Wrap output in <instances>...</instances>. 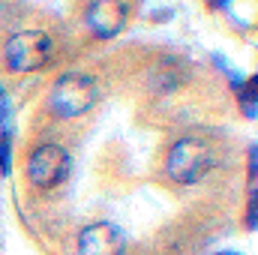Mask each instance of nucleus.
<instances>
[{"label": "nucleus", "mask_w": 258, "mask_h": 255, "mask_svg": "<svg viewBox=\"0 0 258 255\" xmlns=\"http://www.w3.org/2000/svg\"><path fill=\"white\" fill-rule=\"evenodd\" d=\"M216 150L213 144H207L198 135H183L171 144L168 156H165V171L174 183L192 186L198 180H204L213 168H216Z\"/></svg>", "instance_id": "nucleus-1"}, {"label": "nucleus", "mask_w": 258, "mask_h": 255, "mask_svg": "<svg viewBox=\"0 0 258 255\" xmlns=\"http://www.w3.org/2000/svg\"><path fill=\"white\" fill-rule=\"evenodd\" d=\"M99 99V84L84 72H66L54 81L48 93V108L57 117H78L90 111Z\"/></svg>", "instance_id": "nucleus-2"}, {"label": "nucleus", "mask_w": 258, "mask_h": 255, "mask_svg": "<svg viewBox=\"0 0 258 255\" xmlns=\"http://www.w3.org/2000/svg\"><path fill=\"white\" fill-rule=\"evenodd\" d=\"M48 57H51V39L42 30H21L3 48V60L12 72H36L48 63Z\"/></svg>", "instance_id": "nucleus-3"}, {"label": "nucleus", "mask_w": 258, "mask_h": 255, "mask_svg": "<svg viewBox=\"0 0 258 255\" xmlns=\"http://www.w3.org/2000/svg\"><path fill=\"white\" fill-rule=\"evenodd\" d=\"M69 177V153L60 144H39L27 159V180L36 189H54Z\"/></svg>", "instance_id": "nucleus-4"}, {"label": "nucleus", "mask_w": 258, "mask_h": 255, "mask_svg": "<svg viewBox=\"0 0 258 255\" xmlns=\"http://www.w3.org/2000/svg\"><path fill=\"white\" fill-rule=\"evenodd\" d=\"M90 33L96 39H114L129 21V6L126 0H93L87 6V15H84Z\"/></svg>", "instance_id": "nucleus-5"}, {"label": "nucleus", "mask_w": 258, "mask_h": 255, "mask_svg": "<svg viewBox=\"0 0 258 255\" xmlns=\"http://www.w3.org/2000/svg\"><path fill=\"white\" fill-rule=\"evenodd\" d=\"M126 234L114 222H93L78 234V255H123Z\"/></svg>", "instance_id": "nucleus-6"}, {"label": "nucleus", "mask_w": 258, "mask_h": 255, "mask_svg": "<svg viewBox=\"0 0 258 255\" xmlns=\"http://www.w3.org/2000/svg\"><path fill=\"white\" fill-rule=\"evenodd\" d=\"M255 90H258V81L255 78H249L246 81V90L240 93V108H243V114L249 117V120H255V114H258V108H255Z\"/></svg>", "instance_id": "nucleus-7"}, {"label": "nucleus", "mask_w": 258, "mask_h": 255, "mask_svg": "<svg viewBox=\"0 0 258 255\" xmlns=\"http://www.w3.org/2000/svg\"><path fill=\"white\" fill-rule=\"evenodd\" d=\"M12 171V135L9 129H0V174H9Z\"/></svg>", "instance_id": "nucleus-8"}, {"label": "nucleus", "mask_w": 258, "mask_h": 255, "mask_svg": "<svg viewBox=\"0 0 258 255\" xmlns=\"http://www.w3.org/2000/svg\"><path fill=\"white\" fill-rule=\"evenodd\" d=\"M6 120H9V96H6V90L0 87V129L6 126Z\"/></svg>", "instance_id": "nucleus-9"}, {"label": "nucleus", "mask_w": 258, "mask_h": 255, "mask_svg": "<svg viewBox=\"0 0 258 255\" xmlns=\"http://www.w3.org/2000/svg\"><path fill=\"white\" fill-rule=\"evenodd\" d=\"M252 198H249V216H246V225H249V231H255V213H258V207H255V189L249 192Z\"/></svg>", "instance_id": "nucleus-10"}, {"label": "nucleus", "mask_w": 258, "mask_h": 255, "mask_svg": "<svg viewBox=\"0 0 258 255\" xmlns=\"http://www.w3.org/2000/svg\"><path fill=\"white\" fill-rule=\"evenodd\" d=\"M255 171H258V150L255 144L249 147V174H252V183H255Z\"/></svg>", "instance_id": "nucleus-11"}, {"label": "nucleus", "mask_w": 258, "mask_h": 255, "mask_svg": "<svg viewBox=\"0 0 258 255\" xmlns=\"http://www.w3.org/2000/svg\"><path fill=\"white\" fill-rule=\"evenodd\" d=\"M228 3H231V0H210V6H213V9H225Z\"/></svg>", "instance_id": "nucleus-12"}, {"label": "nucleus", "mask_w": 258, "mask_h": 255, "mask_svg": "<svg viewBox=\"0 0 258 255\" xmlns=\"http://www.w3.org/2000/svg\"><path fill=\"white\" fill-rule=\"evenodd\" d=\"M219 255H240V252H231V249H225V252H219Z\"/></svg>", "instance_id": "nucleus-13"}]
</instances>
